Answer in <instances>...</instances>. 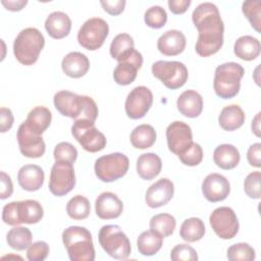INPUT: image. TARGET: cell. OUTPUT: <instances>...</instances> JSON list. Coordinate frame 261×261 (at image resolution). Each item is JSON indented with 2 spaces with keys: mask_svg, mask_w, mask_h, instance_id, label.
Returning a JSON list of instances; mask_svg holds the SVG:
<instances>
[{
  "mask_svg": "<svg viewBox=\"0 0 261 261\" xmlns=\"http://www.w3.org/2000/svg\"><path fill=\"white\" fill-rule=\"evenodd\" d=\"M192 19L198 30L196 52L202 57L217 53L222 47L224 32L217 6L211 2L199 4L193 11Z\"/></svg>",
  "mask_w": 261,
  "mask_h": 261,
  "instance_id": "cell-1",
  "label": "cell"
},
{
  "mask_svg": "<svg viewBox=\"0 0 261 261\" xmlns=\"http://www.w3.org/2000/svg\"><path fill=\"white\" fill-rule=\"evenodd\" d=\"M62 242L71 261H94L95 249L91 232L83 226L72 225L62 232Z\"/></svg>",
  "mask_w": 261,
  "mask_h": 261,
  "instance_id": "cell-2",
  "label": "cell"
},
{
  "mask_svg": "<svg viewBox=\"0 0 261 261\" xmlns=\"http://www.w3.org/2000/svg\"><path fill=\"white\" fill-rule=\"evenodd\" d=\"M45 38L36 28L21 30L13 42V54L23 65H33L44 48Z\"/></svg>",
  "mask_w": 261,
  "mask_h": 261,
  "instance_id": "cell-3",
  "label": "cell"
},
{
  "mask_svg": "<svg viewBox=\"0 0 261 261\" xmlns=\"http://www.w3.org/2000/svg\"><path fill=\"white\" fill-rule=\"evenodd\" d=\"M244 67L237 62H225L215 69L213 88L215 94L222 99L237 96L241 89V80L244 76Z\"/></svg>",
  "mask_w": 261,
  "mask_h": 261,
  "instance_id": "cell-4",
  "label": "cell"
},
{
  "mask_svg": "<svg viewBox=\"0 0 261 261\" xmlns=\"http://www.w3.org/2000/svg\"><path fill=\"white\" fill-rule=\"evenodd\" d=\"M99 244L102 249L112 258L125 260L128 258L132 247L128 238L118 225L107 224L100 228Z\"/></svg>",
  "mask_w": 261,
  "mask_h": 261,
  "instance_id": "cell-5",
  "label": "cell"
},
{
  "mask_svg": "<svg viewBox=\"0 0 261 261\" xmlns=\"http://www.w3.org/2000/svg\"><path fill=\"white\" fill-rule=\"evenodd\" d=\"M129 160L126 155L115 152L99 157L95 161V173L104 182H111L124 176L128 170Z\"/></svg>",
  "mask_w": 261,
  "mask_h": 261,
  "instance_id": "cell-6",
  "label": "cell"
},
{
  "mask_svg": "<svg viewBox=\"0 0 261 261\" xmlns=\"http://www.w3.org/2000/svg\"><path fill=\"white\" fill-rule=\"evenodd\" d=\"M152 73L170 90L181 88L189 76L187 66L179 61L158 60L152 65Z\"/></svg>",
  "mask_w": 261,
  "mask_h": 261,
  "instance_id": "cell-7",
  "label": "cell"
},
{
  "mask_svg": "<svg viewBox=\"0 0 261 261\" xmlns=\"http://www.w3.org/2000/svg\"><path fill=\"white\" fill-rule=\"evenodd\" d=\"M71 134L83 149L91 153L103 150L107 143L105 136L95 126V122L87 119L74 120Z\"/></svg>",
  "mask_w": 261,
  "mask_h": 261,
  "instance_id": "cell-8",
  "label": "cell"
},
{
  "mask_svg": "<svg viewBox=\"0 0 261 261\" xmlns=\"http://www.w3.org/2000/svg\"><path fill=\"white\" fill-rule=\"evenodd\" d=\"M108 33V23L103 18L92 17L82 24L77 33V41L85 49L94 51L104 44Z\"/></svg>",
  "mask_w": 261,
  "mask_h": 261,
  "instance_id": "cell-9",
  "label": "cell"
},
{
  "mask_svg": "<svg viewBox=\"0 0 261 261\" xmlns=\"http://www.w3.org/2000/svg\"><path fill=\"white\" fill-rule=\"evenodd\" d=\"M75 186V175L72 163L55 161L51 168L49 190L57 197L68 194Z\"/></svg>",
  "mask_w": 261,
  "mask_h": 261,
  "instance_id": "cell-10",
  "label": "cell"
},
{
  "mask_svg": "<svg viewBox=\"0 0 261 261\" xmlns=\"http://www.w3.org/2000/svg\"><path fill=\"white\" fill-rule=\"evenodd\" d=\"M209 222L214 232L223 240H229L239 231V220L234 211L227 206H221L210 214Z\"/></svg>",
  "mask_w": 261,
  "mask_h": 261,
  "instance_id": "cell-11",
  "label": "cell"
},
{
  "mask_svg": "<svg viewBox=\"0 0 261 261\" xmlns=\"http://www.w3.org/2000/svg\"><path fill=\"white\" fill-rule=\"evenodd\" d=\"M16 139L20 153L23 156L28 158H39L44 155L46 145L42 136L33 130L25 121L18 126Z\"/></svg>",
  "mask_w": 261,
  "mask_h": 261,
  "instance_id": "cell-12",
  "label": "cell"
},
{
  "mask_svg": "<svg viewBox=\"0 0 261 261\" xmlns=\"http://www.w3.org/2000/svg\"><path fill=\"white\" fill-rule=\"evenodd\" d=\"M153 104V94L145 86L134 88L127 95L124 108L126 115L132 119L144 117Z\"/></svg>",
  "mask_w": 261,
  "mask_h": 261,
  "instance_id": "cell-13",
  "label": "cell"
},
{
  "mask_svg": "<svg viewBox=\"0 0 261 261\" xmlns=\"http://www.w3.org/2000/svg\"><path fill=\"white\" fill-rule=\"evenodd\" d=\"M87 96L77 95L69 91H59L54 95V106L63 116L80 119L84 113Z\"/></svg>",
  "mask_w": 261,
  "mask_h": 261,
  "instance_id": "cell-14",
  "label": "cell"
},
{
  "mask_svg": "<svg viewBox=\"0 0 261 261\" xmlns=\"http://www.w3.org/2000/svg\"><path fill=\"white\" fill-rule=\"evenodd\" d=\"M166 140L168 149L178 156L193 144L192 129L184 121H173L166 128Z\"/></svg>",
  "mask_w": 261,
  "mask_h": 261,
  "instance_id": "cell-15",
  "label": "cell"
},
{
  "mask_svg": "<svg viewBox=\"0 0 261 261\" xmlns=\"http://www.w3.org/2000/svg\"><path fill=\"white\" fill-rule=\"evenodd\" d=\"M143 56L134 49L124 59L118 61L117 66L113 71V79L116 84L120 86H127L132 84L136 77L138 70L142 67Z\"/></svg>",
  "mask_w": 261,
  "mask_h": 261,
  "instance_id": "cell-16",
  "label": "cell"
},
{
  "mask_svg": "<svg viewBox=\"0 0 261 261\" xmlns=\"http://www.w3.org/2000/svg\"><path fill=\"white\" fill-rule=\"evenodd\" d=\"M230 192L228 179L219 173L208 174L202 182V193L204 197L212 203L226 199Z\"/></svg>",
  "mask_w": 261,
  "mask_h": 261,
  "instance_id": "cell-17",
  "label": "cell"
},
{
  "mask_svg": "<svg viewBox=\"0 0 261 261\" xmlns=\"http://www.w3.org/2000/svg\"><path fill=\"white\" fill-rule=\"evenodd\" d=\"M173 182L168 178H161L149 187L145 201L150 208H159L166 205L173 197Z\"/></svg>",
  "mask_w": 261,
  "mask_h": 261,
  "instance_id": "cell-18",
  "label": "cell"
},
{
  "mask_svg": "<svg viewBox=\"0 0 261 261\" xmlns=\"http://www.w3.org/2000/svg\"><path fill=\"white\" fill-rule=\"evenodd\" d=\"M95 210L101 219H114L122 213L123 204L114 193L104 192L96 199Z\"/></svg>",
  "mask_w": 261,
  "mask_h": 261,
  "instance_id": "cell-19",
  "label": "cell"
},
{
  "mask_svg": "<svg viewBox=\"0 0 261 261\" xmlns=\"http://www.w3.org/2000/svg\"><path fill=\"white\" fill-rule=\"evenodd\" d=\"M186 44V37L180 31L169 30L159 37L157 48L163 55L175 56L185 50Z\"/></svg>",
  "mask_w": 261,
  "mask_h": 261,
  "instance_id": "cell-20",
  "label": "cell"
},
{
  "mask_svg": "<svg viewBox=\"0 0 261 261\" xmlns=\"http://www.w3.org/2000/svg\"><path fill=\"white\" fill-rule=\"evenodd\" d=\"M43 169L36 164H25L18 170L17 181L20 188L28 192L38 191L44 184Z\"/></svg>",
  "mask_w": 261,
  "mask_h": 261,
  "instance_id": "cell-21",
  "label": "cell"
},
{
  "mask_svg": "<svg viewBox=\"0 0 261 261\" xmlns=\"http://www.w3.org/2000/svg\"><path fill=\"white\" fill-rule=\"evenodd\" d=\"M61 67L63 72L72 79H79L84 76L89 68H90V61L89 58L77 51L69 52L66 54L61 62Z\"/></svg>",
  "mask_w": 261,
  "mask_h": 261,
  "instance_id": "cell-22",
  "label": "cell"
},
{
  "mask_svg": "<svg viewBox=\"0 0 261 261\" xmlns=\"http://www.w3.org/2000/svg\"><path fill=\"white\" fill-rule=\"evenodd\" d=\"M176 106L184 116L195 118L198 117L203 110V98L198 92L187 90L177 98Z\"/></svg>",
  "mask_w": 261,
  "mask_h": 261,
  "instance_id": "cell-23",
  "label": "cell"
},
{
  "mask_svg": "<svg viewBox=\"0 0 261 261\" xmlns=\"http://www.w3.org/2000/svg\"><path fill=\"white\" fill-rule=\"evenodd\" d=\"M45 29L53 39H63L71 29V20L69 16L62 11H54L50 13L45 20Z\"/></svg>",
  "mask_w": 261,
  "mask_h": 261,
  "instance_id": "cell-24",
  "label": "cell"
},
{
  "mask_svg": "<svg viewBox=\"0 0 261 261\" xmlns=\"http://www.w3.org/2000/svg\"><path fill=\"white\" fill-rule=\"evenodd\" d=\"M162 168L160 157L155 153H144L137 160V172L145 180L156 177Z\"/></svg>",
  "mask_w": 261,
  "mask_h": 261,
  "instance_id": "cell-25",
  "label": "cell"
},
{
  "mask_svg": "<svg viewBox=\"0 0 261 261\" xmlns=\"http://www.w3.org/2000/svg\"><path fill=\"white\" fill-rule=\"evenodd\" d=\"M240 152L233 145L222 144L215 148L213 152L214 163L225 170L234 168L240 162Z\"/></svg>",
  "mask_w": 261,
  "mask_h": 261,
  "instance_id": "cell-26",
  "label": "cell"
},
{
  "mask_svg": "<svg viewBox=\"0 0 261 261\" xmlns=\"http://www.w3.org/2000/svg\"><path fill=\"white\" fill-rule=\"evenodd\" d=\"M246 116L243 109L237 105L231 104L225 106L218 116L219 125L227 132H231L240 128L245 122Z\"/></svg>",
  "mask_w": 261,
  "mask_h": 261,
  "instance_id": "cell-27",
  "label": "cell"
},
{
  "mask_svg": "<svg viewBox=\"0 0 261 261\" xmlns=\"http://www.w3.org/2000/svg\"><path fill=\"white\" fill-rule=\"evenodd\" d=\"M233 52L240 59L251 61L260 55L261 45L259 40L252 36H242L234 42Z\"/></svg>",
  "mask_w": 261,
  "mask_h": 261,
  "instance_id": "cell-28",
  "label": "cell"
},
{
  "mask_svg": "<svg viewBox=\"0 0 261 261\" xmlns=\"http://www.w3.org/2000/svg\"><path fill=\"white\" fill-rule=\"evenodd\" d=\"M51 120V111L45 106H37L29 112L25 122L33 130L39 135H42L49 127Z\"/></svg>",
  "mask_w": 261,
  "mask_h": 261,
  "instance_id": "cell-29",
  "label": "cell"
},
{
  "mask_svg": "<svg viewBox=\"0 0 261 261\" xmlns=\"http://www.w3.org/2000/svg\"><path fill=\"white\" fill-rule=\"evenodd\" d=\"M156 132L150 124H140L130 133V143L136 149H147L154 145L156 141Z\"/></svg>",
  "mask_w": 261,
  "mask_h": 261,
  "instance_id": "cell-30",
  "label": "cell"
},
{
  "mask_svg": "<svg viewBox=\"0 0 261 261\" xmlns=\"http://www.w3.org/2000/svg\"><path fill=\"white\" fill-rule=\"evenodd\" d=\"M205 234V224L198 217L187 218L180 225L179 236L182 240L189 243L200 241Z\"/></svg>",
  "mask_w": 261,
  "mask_h": 261,
  "instance_id": "cell-31",
  "label": "cell"
},
{
  "mask_svg": "<svg viewBox=\"0 0 261 261\" xmlns=\"http://www.w3.org/2000/svg\"><path fill=\"white\" fill-rule=\"evenodd\" d=\"M162 244H163L162 237L155 233L151 229L143 231L139 236L137 241L138 250L143 256L155 255L161 249Z\"/></svg>",
  "mask_w": 261,
  "mask_h": 261,
  "instance_id": "cell-32",
  "label": "cell"
},
{
  "mask_svg": "<svg viewBox=\"0 0 261 261\" xmlns=\"http://www.w3.org/2000/svg\"><path fill=\"white\" fill-rule=\"evenodd\" d=\"M32 240L33 234L31 230L24 226L15 225L6 234V241L9 247L17 251L29 248L32 244Z\"/></svg>",
  "mask_w": 261,
  "mask_h": 261,
  "instance_id": "cell-33",
  "label": "cell"
},
{
  "mask_svg": "<svg viewBox=\"0 0 261 261\" xmlns=\"http://www.w3.org/2000/svg\"><path fill=\"white\" fill-rule=\"evenodd\" d=\"M134 46V39L128 34H118L110 44V55L117 61H121L135 49Z\"/></svg>",
  "mask_w": 261,
  "mask_h": 261,
  "instance_id": "cell-34",
  "label": "cell"
},
{
  "mask_svg": "<svg viewBox=\"0 0 261 261\" xmlns=\"http://www.w3.org/2000/svg\"><path fill=\"white\" fill-rule=\"evenodd\" d=\"M44 215L42 205L36 200L19 201V216L22 223L34 224L39 222Z\"/></svg>",
  "mask_w": 261,
  "mask_h": 261,
  "instance_id": "cell-35",
  "label": "cell"
},
{
  "mask_svg": "<svg viewBox=\"0 0 261 261\" xmlns=\"http://www.w3.org/2000/svg\"><path fill=\"white\" fill-rule=\"evenodd\" d=\"M175 218L168 213L156 214L150 219V229L162 238L171 236L175 229Z\"/></svg>",
  "mask_w": 261,
  "mask_h": 261,
  "instance_id": "cell-36",
  "label": "cell"
},
{
  "mask_svg": "<svg viewBox=\"0 0 261 261\" xmlns=\"http://www.w3.org/2000/svg\"><path fill=\"white\" fill-rule=\"evenodd\" d=\"M91 211L89 200L82 196H73L66 204V212L68 216L74 220H83L87 218Z\"/></svg>",
  "mask_w": 261,
  "mask_h": 261,
  "instance_id": "cell-37",
  "label": "cell"
},
{
  "mask_svg": "<svg viewBox=\"0 0 261 261\" xmlns=\"http://www.w3.org/2000/svg\"><path fill=\"white\" fill-rule=\"evenodd\" d=\"M255 250L247 243H237L227 249V259L230 261H253Z\"/></svg>",
  "mask_w": 261,
  "mask_h": 261,
  "instance_id": "cell-38",
  "label": "cell"
},
{
  "mask_svg": "<svg viewBox=\"0 0 261 261\" xmlns=\"http://www.w3.org/2000/svg\"><path fill=\"white\" fill-rule=\"evenodd\" d=\"M242 11L250 21L251 25L260 32L261 25V2L259 0H249L243 2Z\"/></svg>",
  "mask_w": 261,
  "mask_h": 261,
  "instance_id": "cell-39",
  "label": "cell"
},
{
  "mask_svg": "<svg viewBox=\"0 0 261 261\" xmlns=\"http://www.w3.org/2000/svg\"><path fill=\"white\" fill-rule=\"evenodd\" d=\"M146 24L152 29H160L167 21V13L164 8L159 5H154L148 8L144 15Z\"/></svg>",
  "mask_w": 261,
  "mask_h": 261,
  "instance_id": "cell-40",
  "label": "cell"
},
{
  "mask_svg": "<svg viewBox=\"0 0 261 261\" xmlns=\"http://www.w3.org/2000/svg\"><path fill=\"white\" fill-rule=\"evenodd\" d=\"M53 155L55 161H65L73 163L77 158V150L70 143L60 142L55 146Z\"/></svg>",
  "mask_w": 261,
  "mask_h": 261,
  "instance_id": "cell-41",
  "label": "cell"
},
{
  "mask_svg": "<svg viewBox=\"0 0 261 261\" xmlns=\"http://www.w3.org/2000/svg\"><path fill=\"white\" fill-rule=\"evenodd\" d=\"M178 158L181 161V163L185 165L196 166L200 164L203 160L202 147L199 144L193 142L190 148H188L184 153L178 155Z\"/></svg>",
  "mask_w": 261,
  "mask_h": 261,
  "instance_id": "cell-42",
  "label": "cell"
},
{
  "mask_svg": "<svg viewBox=\"0 0 261 261\" xmlns=\"http://www.w3.org/2000/svg\"><path fill=\"white\" fill-rule=\"evenodd\" d=\"M170 258L173 261H197L198 254L190 245L178 244L171 250Z\"/></svg>",
  "mask_w": 261,
  "mask_h": 261,
  "instance_id": "cell-43",
  "label": "cell"
},
{
  "mask_svg": "<svg viewBox=\"0 0 261 261\" xmlns=\"http://www.w3.org/2000/svg\"><path fill=\"white\" fill-rule=\"evenodd\" d=\"M260 171H254L247 175L244 181V190L249 198L260 199Z\"/></svg>",
  "mask_w": 261,
  "mask_h": 261,
  "instance_id": "cell-44",
  "label": "cell"
},
{
  "mask_svg": "<svg viewBox=\"0 0 261 261\" xmlns=\"http://www.w3.org/2000/svg\"><path fill=\"white\" fill-rule=\"evenodd\" d=\"M2 220L6 224H9L12 226L19 225L22 223L19 216V201L10 202L3 207Z\"/></svg>",
  "mask_w": 261,
  "mask_h": 261,
  "instance_id": "cell-45",
  "label": "cell"
},
{
  "mask_svg": "<svg viewBox=\"0 0 261 261\" xmlns=\"http://www.w3.org/2000/svg\"><path fill=\"white\" fill-rule=\"evenodd\" d=\"M49 255V245L44 241H38L31 244L27 251L29 261H43Z\"/></svg>",
  "mask_w": 261,
  "mask_h": 261,
  "instance_id": "cell-46",
  "label": "cell"
},
{
  "mask_svg": "<svg viewBox=\"0 0 261 261\" xmlns=\"http://www.w3.org/2000/svg\"><path fill=\"white\" fill-rule=\"evenodd\" d=\"M125 0H114V1H100V4L102 5L103 9L111 14V15H118L120 14L125 7Z\"/></svg>",
  "mask_w": 261,
  "mask_h": 261,
  "instance_id": "cell-47",
  "label": "cell"
},
{
  "mask_svg": "<svg viewBox=\"0 0 261 261\" xmlns=\"http://www.w3.org/2000/svg\"><path fill=\"white\" fill-rule=\"evenodd\" d=\"M261 144L255 143L251 145L247 152V160L251 166L260 167L261 166Z\"/></svg>",
  "mask_w": 261,
  "mask_h": 261,
  "instance_id": "cell-48",
  "label": "cell"
},
{
  "mask_svg": "<svg viewBox=\"0 0 261 261\" xmlns=\"http://www.w3.org/2000/svg\"><path fill=\"white\" fill-rule=\"evenodd\" d=\"M14 117L9 108L1 107L0 108V132L5 133L9 130L13 124Z\"/></svg>",
  "mask_w": 261,
  "mask_h": 261,
  "instance_id": "cell-49",
  "label": "cell"
},
{
  "mask_svg": "<svg viewBox=\"0 0 261 261\" xmlns=\"http://www.w3.org/2000/svg\"><path fill=\"white\" fill-rule=\"evenodd\" d=\"M0 180H1V191H0V198L5 200L9 198L13 193V185L11 181L10 176L5 173L4 171L0 172Z\"/></svg>",
  "mask_w": 261,
  "mask_h": 261,
  "instance_id": "cell-50",
  "label": "cell"
},
{
  "mask_svg": "<svg viewBox=\"0 0 261 261\" xmlns=\"http://www.w3.org/2000/svg\"><path fill=\"white\" fill-rule=\"evenodd\" d=\"M191 3V0H168L167 2L169 10L173 14L185 13L188 10Z\"/></svg>",
  "mask_w": 261,
  "mask_h": 261,
  "instance_id": "cell-51",
  "label": "cell"
},
{
  "mask_svg": "<svg viewBox=\"0 0 261 261\" xmlns=\"http://www.w3.org/2000/svg\"><path fill=\"white\" fill-rule=\"evenodd\" d=\"M2 5L6 7V9L11 11H19L21 10L27 4V0H19V1H2Z\"/></svg>",
  "mask_w": 261,
  "mask_h": 261,
  "instance_id": "cell-52",
  "label": "cell"
},
{
  "mask_svg": "<svg viewBox=\"0 0 261 261\" xmlns=\"http://www.w3.org/2000/svg\"><path fill=\"white\" fill-rule=\"evenodd\" d=\"M260 114L261 113L258 112L252 121V130L257 137H260Z\"/></svg>",
  "mask_w": 261,
  "mask_h": 261,
  "instance_id": "cell-53",
  "label": "cell"
}]
</instances>
